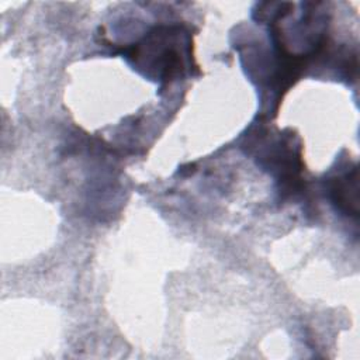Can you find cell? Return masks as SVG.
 I'll list each match as a JSON object with an SVG mask.
<instances>
[{"mask_svg": "<svg viewBox=\"0 0 360 360\" xmlns=\"http://www.w3.org/2000/svg\"><path fill=\"white\" fill-rule=\"evenodd\" d=\"M184 34L176 27L155 28L142 42L128 52L136 69L148 77L169 82L186 69Z\"/></svg>", "mask_w": 360, "mask_h": 360, "instance_id": "cell-1", "label": "cell"}, {"mask_svg": "<svg viewBox=\"0 0 360 360\" xmlns=\"http://www.w3.org/2000/svg\"><path fill=\"white\" fill-rule=\"evenodd\" d=\"M329 193L340 212L357 217V169L332 179Z\"/></svg>", "mask_w": 360, "mask_h": 360, "instance_id": "cell-2", "label": "cell"}]
</instances>
